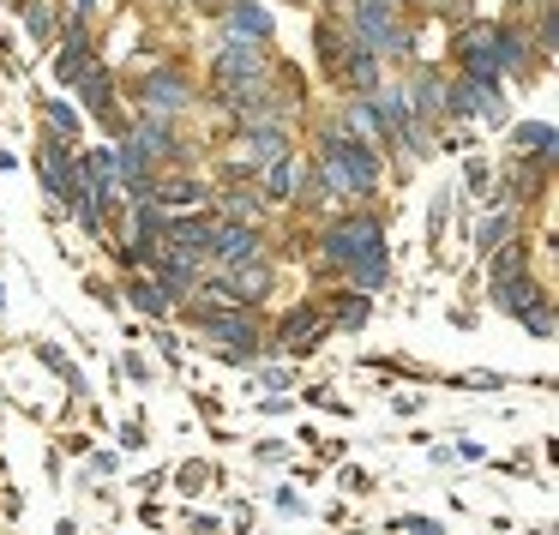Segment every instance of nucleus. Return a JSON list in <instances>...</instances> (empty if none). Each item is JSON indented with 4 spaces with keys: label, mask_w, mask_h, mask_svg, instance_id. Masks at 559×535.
Listing matches in <instances>:
<instances>
[{
    "label": "nucleus",
    "mask_w": 559,
    "mask_h": 535,
    "mask_svg": "<svg viewBox=\"0 0 559 535\" xmlns=\"http://www.w3.org/2000/svg\"><path fill=\"white\" fill-rule=\"evenodd\" d=\"M403 7H373V0H355V43H361L367 55H409L415 49V31L403 25Z\"/></svg>",
    "instance_id": "nucleus-1"
},
{
    "label": "nucleus",
    "mask_w": 559,
    "mask_h": 535,
    "mask_svg": "<svg viewBox=\"0 0 559 535\" xmlns=\"http://www.w3.org/2000/svg\"><path fill=\"white\" fill-rule=\"evenodd\" d=\"M367 253H385V223L379 217H337L331 223V235H325V259L331 265H343L349 271L355 259H367Z\"/></svg>",
    "instance_id": "nucleus-2"
},
{
    "label": "nucleus",
    "mask_w": 559,
    "mask_h": 535,
    "mask_svg": "<svg viewBox=\"0 0 559 535\" xmlns=\"http://www.w3.org/2000/svg\"><path fill=\"white\" fill-rule=\"evenodd\" d=\"M37 169H43V181H49V193L61 199V205H73V199L85 193V181H79V151H73V139L49 133V127H43V145H37Z\"/></svg>",
    "instance_id": "nucleus-3"
},
{
    "label": "nucleus",
    "mask_w": 559,
    "mask_h": 535,
    "mask_svg": "<svg viewBox=\"0 0 559 535\" xmlns=\"http://www.w3.org/2000/svg\"><path fill=\"white\" fill-rule=\"evenodd\" d=\"M265 49H253V43H223L217 49V97L229 103V97H241V91H253V85H265Z\"/></svg>",
    "instance_id": "nucleus-4"
},
{
    "label": "nucleus",
    "mask_w": 559,
    "mask_h": 535,
    "mask_svg": "<svg viewBox=\"0 0 559 535\" xmlns=\"http://www.w3.org/2000/svg\"><path fill=\"white\" fill-rule=\"evenodd\" d=\"M139 97H145V115H151V121H169V115L193 109V79L175 73V67H157V73H145Z\"/></svg>",
    "instance_id": "nucleus-5"
},
{
    "label": "nucleus",
    "mask_w": 559,
    "mask_h": 535,
    "mask_svg": "<svg viewBox=\"0 0 559 535\" xmlns=\"http://www.w3.org/2000/svg\"><path fill=\"white\" fill-rule=\"evenodd\" d=\"M193 325L205 331V337L229 343V355H241V361L259 349V331H253V319H247V313H229V307H199V313H193Z\"/></svg>",
    "instance_id": "nucleus-6"
},
{
    "label": "nucleus",
    "mask_w": 559,
    "mask_h": 535,
    "mask_svg": "<svg viewBox=\"0 0 559 535\" xmlns=\"http://www.w3.org/2000/svg\"><path fill=\"white\" fill-rule=\"evenodd\" d=\"M205 259H217L223 271H235V265H247V259H259V229H253V223H217V217H211Z\"/></svg>",
    "instance_id": "nucleus-7"
},
{
    "label": "nucleus",
    "mask_w": 559,
    "mask_h": 535,
    "mask_svg": "<svg viewBox=\"0 0 559 535\" xmlns=\"http://www.w3.org/2000/svg\"><path fill=\"white\" fill-rule=\"evenodd\" d=\"M283 151H289V133H277V127H247V133L235 139V157L229 163H235V175H253V169L265 175Z\"/></svg>",
    "instance_id": "nucleus-8"
},
{
    "label": "nucleus",
    "mask_w": 559,
    "mask_h": 535,
    "mask_svg": "<svg viewBox=\"0 0 559 535\" xmlns=\"http://www.w3.org/2000/svg\"><path fill=\"white\" fill-rule=\"evenodd\" d=\"M445 115H457V121H475V115L499 121V115H506V97H499V85H481V79H457V85H445Z\"/></svg>",
    "instance_id": "nucleus-9"
},
{
    "label": "nucleus",
    "mask_w": 559,
    "mask_h": 535,
    "mask_svg": "<svg viewBox=\"0 0 559 535\" xmlns=\"http://www.w3.org/2000/svg\"><path fill=\"white\" fill-rule=\"evenodd\" d=\"M319 145H325L331 157L343 163V175L355 181V193H373V187H379V157H373L367 145H355V139H343L337 127H331V133H319Z\"/></svg>",
    "instance_id": "nucleus-10"
},
{
    "label": "nucleus",
    "mask_w": 559,
    "mask_h": 535,
    "mask_svg": "<svg viewBox=\"0 0 559 535\" xmlns=\"http://www.w3.org/2000/svg\"><path fill=\"white\" fill-rule=\"evenodd\" d=\"M457 55H463V79H481V85H499V61H493V25H481V31H463V37H457Z\"/></svg>",
    "instance_id": "nucleus-11"
},
{
    "label": "nucleus",
    "mask_w": 559,
    "mask_h": 535,
    "mask_svg": "<svg viewBox=\"0 0 559 535\" xmlns=\"http://www.w3.org/2000/svg\"><path fill=\"white\" fill-rule=\"evenodd\" d=\"M79 91H85V103H91V115H97L103 127H115V133H121V103H115V73L109 67H85V73H79Z\"/></svg>",
    "instance_id": "nucleus-12"
},
{
    "label": "nucleus",
    "mask_w": 559,
    "mask_h": 535,
    "mask_svg": "<svg viewBox=\"0 0 559 535\" xmlns=\"http://www.w3.org/2000/svg\"><path fill=\"white\" fill-rule=\"evenodd\" d=\"M223 31H229V43H253V49H265L271 43V13L259 7V0H235L229 13H223Z\"/></svg>",
    "instance_id": "nucleus-13"
},
{
    "label": "nucleus",
    "mask_w": 559,
    "mask_h": 535,
    "mask_svg": "<svg viewBox=\"0 0 559 535\" xmlns=\"http://www.w3.org/2000/svg\"><path fill=\"white\" fill-rule=\"evenodd\" d=\"M493 61H499V79H506V73L530 79V73H535L530 37H523V31H511V25H493Z\"/></svg>",
    "instance_id": "nucleus-14"
},
{
    "label": "nucleus",
    "mask_w": 559,
    "mask_h": 535,
    "mask_svg": "<svg viewBox=\"0 0 559 535\" xmlns=\"http://www.w3.org/2000/svg\"><path fill=\"white\" fill-rule=\"evenodd\" d=\"M493 307H506L511 319H523V313H535V307H547V295H542V283H535V277H523V271H518V277H499L493 283Z\"/></svg>",
    "instance_id": "nucleus-15"
},
{
    "label": "nucleus",
    "mask_w": 559,
    "mask_h": 535,
    "mask_svg": "<svg viewBox=\"0 0 559 535\" xmlns=\"http://www.w3.org/2000/svg\"><path fill=\"white\" fill-rule=\"evenodd\" d=\"M277 337H283V349H313L325 337V313L319 307H295V313H283Z\"/></svg>",
    "instance_id": "nucleus-16"
},
{
    "label": "nucleus",
    "mask_w": 559,
    "mask_h": 535,
    "mask_svg": "<svg viewBox=\"0 0 559 535\" xmlns=\"http://www.w3.org/2000/svg\"><path fill=\"white\" fill-rule=\"evenodd\" d=\"M301 181H307V175H301V157H295V151H283V157L265 169V199H271V205H289V199L301 193Z\"/></svg>",
    "instance_id": "nucleus-17"
},
{
    "label": "nucleus",
    "mask_w": 559,
    "mask_h": 535,
    "mask_svg": "<svg viewBox=\"0 0 559 535\" xmlns=\"http://www.w3.org/2000/svg\"><path fill=\"white\" fill-rule=\"evenodd\" d=\"M229 277V301L235 307H253V301H265V289H271V265H259V259H247V265H235V271H223Z\"/></svg>",
    "instance_id": "nucleus-18"
},
{
    "label": "nucleus",
    "mask_w": 559,
    "mask_h": 535,
    "mask_svg": "<svg viewBox=\"0 0 559 535\" xmlns=\"http://www.w3.org/2000/svg\"><path fill=\"white\" fill-rule=\"evenodd\" d=\"M343 139H355V145H367L373 157L385 151V127L373 121V109H367V103H349V109H343Z\"/></svg>",
    "instance_id": "nucleus-19"
},
{
    "label": "nucleus",
    "mask_w": 559,
    "mask_h": 535,
    "mask_svg": "<svg viewBox=\"0 0 559 535\" xmlns=\"http://www.w3.org/2000/svg\"><path fill=\"white\" fill-rule=\"evenodd\" d=\"M313 43H319V67H325L331 79H343V67H349V49H355V37H343V31L319 25V31H313Z\"/></svg>",
    "instance_id": "nucleus-20"
},
{
    "label": "nucleus",
    "mask_w": 559,
    "mask_h": 535,
    "mask_svg": "<svg viewBox=\"0 0 559 535\" xmlns=\"http://www.w3.org/2000/svg\"><path fill=\"white\" fill-rule=\"evenodd\" d=\"M379 79H385V61H379V55H367L361 43H355V49H349V67H343V85L379 91Z\"/></svg>",
    "instance_id": "nucleus-21"
},
{
    "label": "nucleus",
    "mask_w": 559,
    "mask_h": 535,
    "mask_svg": "<svg viewBox=\"0 0 559 535\" xmlns=\"http://www.w3.org/2000/svg\"><path fill=\"white\" fill-rule=\"evenodd\" d=\"M511 139H518V157L523 163H554V145H559V139H554V127H547V121H535V127H518V133H511Z\"/></svg>",
    "instance_id": "nucleus-22"
},
{
    "label": "nucleus",
    "mask_w": 559,
    "mask_h": 535,
    "mask_svg": "<svg viewBox=\"0 0 559 535\" xmlns=\"http://www.w3.org/2000/svg\"><path fill=\"white\" fill-rule=\"evenodd\" d=\"M523 259H530V241H518V235H506V241L493 247V259H487V277H518L523 271Z\"/></svg>",
    "instance_id": "nucleus-23"
},
{
    "label": "nucleus",
    "mask_w": 559,
    "mask_h": 535,
    "mask_svg": "<svg viewBox=\"0 0 559 535\" xmlns=\"http://www.w3.org/2000/svg\"><path fill=\"white\" fill-rule=\"evenodd\" d=\"M25 25H31V37L49 49V43H61V13H55L49 0H25Z\"/></svg>",
    "instance_id": "nucleus-24"
},
{
    "label": "nucleus",
    "mask_w": 559,
    "mask_h": 535,
    "mask_svg": "<svg viewBox=\"0 0 559 535\" xmlns=\"http://www.w3.org/2000/svg\"><path fill=\"white\" fill-rule=\"evenodd\" d=\"M253 217H259V193H247V187H229L217 199V223H253Z\"/></svg>",
    "instance_id": "nucleus-25"
},
{
    "label": "nucleus",
    "mask_w": 559,
    "mask_h": 535,
    "mask_svg": "<svg viewBox=\"0 0 559 535\" xmlns=\"http://www.w3.org/2000/svg\"><path fill=\"white\" fill-rule=\"evenodd\" d=\"M385 277H391V259L385 253H367V259H355V265H349L355 289H385Z\"/></svg>",
    "instance_id": "nucleus-26"
},
{
    "label": "nucleus",
    "mask_w": 559,
    "mask_h": 535,
    "mask_svg": "<svg viewBox=\"0 0 559 535\" xmlns=\"http://www.w3.org/2000/svg\"><path fill=\"white\" fill-rule=\"evenodd\" d=\"M127 295H133V307H139L145 319H163V313H169V295L157 289V277H133V289H127Z\"/></svg>",
    "instance_id": "nucleus-27"
},
{
    "label": "nucleus",
    "mask_w": 559,
    "mask_h": 535,
    "mask_svg": "<svg viewBox=\"0 0 559 535\" xmlns=\"http://www.w3.org/2000/svg\"><path fill=\"white\" fill-rule=\"evenodd\" d=\"M511 235V211H493V217L481 223V229H475V247H481V253H493L499 241H506Z\"/></svg>",
    "instance_id": "nucleus-28"
},
{
    "label": "nucleus",
    "mask_w": 559,
    "mask_h": 535,
    "mask_svg": "<svg viewBox=\"0 0 559 535\" xmlns=\"http://www.w3.org/2000/svg\"><path fill=\"white\" fill-rule=\"evenodd\" d=\"M331 319H337V325H361V319H367V295H343V301H337V313H331Z\"/></svg>",
    "instance_id": "nucleus-29"
},
{
    "label": "nucleus",
    "mask_w": 559,
    "mask_h": 535,
    "mask_svg": "<svg viewBox=\"0 0 559 535\" xmlns=\"http://www.w3.org/2000/svg\"><path fill=\"white\" fill-rule=\"evenodd\" d=\"M175 482H181V494H199V487L211 482V463H181V469H175Z\"/></svg>",
    "instance_id": "nucleus-30"
},
{
    "label": "nucleus",
    "mask_w": 559,
    "mask_h": 535,
    "mask_svg": "<svg viewBox=\"0 0 559 535\" xmlns=\"http://www.w3.org/2000/svg\"><path fill=\"white\" fill-rule=\"evenodd\" d=\"M463 187H469V193L487 205V187H493V169H487V163H469V169H463Z\"/></svg>",
    "instance_id": "nucleus-31"
},
{
    "label": "nucleus",
    "mask_w": 559,
    "mask_h": 535,
    "mask_svg": "<svg viewBox=\"0 0 559 535\" xmlns=\"http://www.w3.org/2000/svg\"><path fill=\"white\" fill-rule=\"evenodd\" d=\"M49 127H55L61 139H73V133H79V115L67 109V103H49Z\"/></svg>",
    "instance_id": "nucleus-32"
},
{
    "label": "nucleus",
    "mask_w": 559,
    "mask_h": 535,
    "mask_svg": "<svg viewBox=\"0 0 559 535\" xmlns=\"http://www.w3.org/2000/svg\"><path fill=\"white\" fill-rule=\"evenodd\" d=\"M523 325H530L535 337H554V307H535V313H523Z\"/></svg>",
    "instance_id": "nucleus-33"
},
{
    "label": "nucleus",
    "mask_w": 559,
    "mask_h": 535,
    "mask_svg": "<svg viewBox=\"0 0 559 535\" xmlns=\"http://www.w3.org/2000/svg\"><path fill=\"white\" fill-rule=\"evenodd\" d=\"M121 367H127V379H151V361H145V355H127Z\"/></svg>",
    "instance_id": "nucleus-34"
},
{
    "label": "nucleus",
    "mask_w": 559,
    "mask_h": 535,
    "mask_svg": "<svg viewBox=\"0 0 559 535\" xmlns=\"http://www.w3.org/2000/svg\"><path fill=\"white\" fill-rule=\"evenodd\" d=\"M409 535H445L439 523H427V518H409Z\"/></svg>",
    "instance_id": "nucleus-35"
},
{
    "label": "nucleus",
    "mask_w": 559,
    "mask_h": 535,
    "mask_svg": "<svg viewBox=\"0 0 559 535\" xmlns=\"http://www.w3.org/2000/svg\"><path fill=\"white\" fill-rule=\"evenodd\" d=\"M91 7H97V0H73V13H79V19H85V13H91Z\"/></svg>",
    "instance_id": "nucleus-36"
},
{
    "label": "nucleus",
    "mask_w": 559,
    "mask_h": 535,
    "mask_svg": "<svg viewBox=\"0 0 559 535\" xmlns=\"http://www.w3.org/2000/svg\"><path fill=\"white\" fill-rule=\"evenodd\" d=\"M373 7H403V0H373Z\"/></svg>",
    "instance_id": "nucleus-37"
}]
</instances>
